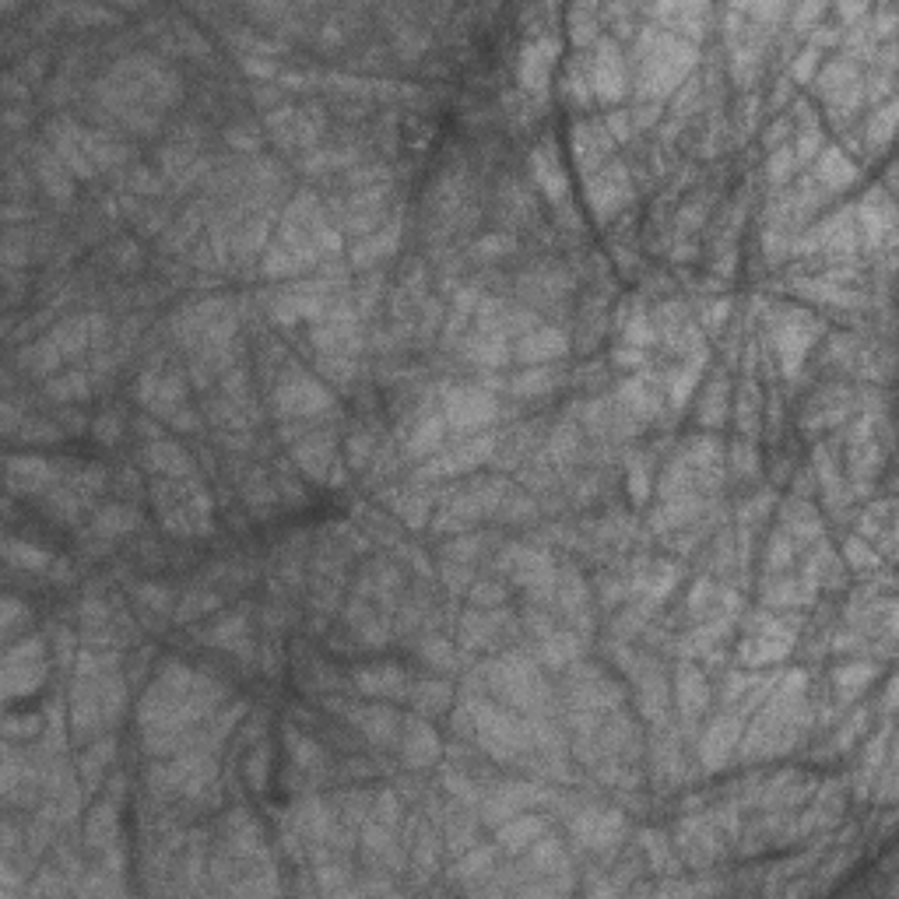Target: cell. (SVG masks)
<instances>
[{
  "mask_svg": "<svg viewBox=\"0 0 899 899\" xmlns=\"http://www.w3.org/2000/svg\"><path fill=\"white\" fill-rule=\"evenodd\" d=\"M513 246H517V239L506 236V232H499V236H485L478 239L471 250H475V260H499V257H510Z\"/></svg>",
  "mask_w": 899,
  "mask_h": 899,
  "instance_id": "cell-43",
  "label": "cell"
},
{
  "mask_svg": "<svg viewBox=\"0 0 899 899\" xmlns=\"http://www.w3.org/2000/svg\"><path fill=\"white\" fill-rule=\"evenodd\" d=\"M576 654H580V636H576V633H562V629H552V633H548L545 640L538 643L541 664H548L552 671L569 668V664L576 661Z\"/></svg>",
  "mask_w": 899,
  "mask_h": 899,
  "instance_id": "cell-27",
  "label": "cell"
},
{
  "mask_svg": "<svg viewBox=\"0 0 899 899\" xmlns=\"http://www.w3.org/2000/svg\"><path fill=\"white\" fill-rule=\"evenodd\" d=\"M292 457H295V464H299L310 478H317V482H327V485L345 482V468H341L338 454H334L331 432H310L306 439H299Z\"/></svg>",
  "mask_w": 899,
  "mask_h": 899,
  "instance_id": "cell-9",
  "label": "cell"
},
{
  "mask_svg": "<svg viewBox=\"0 0 899 899\" xmlns=\"http://www.w3.org/2000/svg\"><path fill=\"white\" fill-rule=\"evenodd\" d=\"M169 425H173L176 432H197V429H201V418H197V411H190L187 404H183V408L176 411L173 418H169Z\"/></svg>",
  "mask_w": 899,
  "mask_h": 899,
  "instance_id": "cell-58",
  "label": "cell"
},
{
  "mask_svg": "<svg viewBox=\"0 0 899 899\" xmlns=\"http://www.w3.org/2000/svg\"><path fill=\"white\" fill-rule=\"evenodd\" d=\"M622 833H626V819L612 808H583L580 815H573V836L597 854L619 847Z\"/></svg>",
  "mask_w": 899,
  "mask_h": 899,
  "instance_id": "cell-10",
  "label": "cell"
},
{
  "mask_svg": "<svg viewBox=\"0 0 899 899\" xmlns=\"http://www.w3.org/2000/svg\"><path fill=\"white\" fill-rule=\"evenodd\" d=\"M113 738H102V741H95L92 748H88L85 752V759H81V773H85V784H95V780L102 777V773H106V766H109V756H113Z\"/></svg>",
  "mask_w": 899,
  "mask_h": 899,
  "instance_id": "cell-40",
  "label": "cell"
},
{
  "mask_svg": "<svg viewBox=\"0 0 899 899\" xmlns=\"http://www.w3.org/2000/svg\"><path fill=\"white\" fill-rule=\"evenodd\" d=\"M88 390H92V380H88L81 369H74V373H64V376H57V380L46 383V394H50L57 404L88 401Z\"/></svg>",
  "mask_w": 899,
  "mask_h": 899,
  "instance_id": "cell-35",
  "label": "cell"
},
{
  "mask_svg": "<svg viewBox=\"0 0 899 899\" xmlns=\"http://www.w3.org/2000/svg\"><path fill=\"white\" fill-rule=\"evenodd\" d=\"M675 699L685 720H696L706 710V678L696 664H682L675 675Z\"/></svg>",
  "mask_w": 899,
  "mask_h": 899,
  "instance_id": "cell-22",
  "label": "cell"
},
{
  "mask_svg": "<svg viewBox=\"0 0 899 899\" xmlns=\"http://www.w3.org/2000/svg\"><path fill=\"white\" fill-rule=\"evenodd\" d=\"M496 446H499V439L492 436V432H482V436H475V439H464V443L454 446V450L436 454L422 471H418V475H425V478L468 475V471H475L478 464H485V461L496 457Z\"/></svg>",
  "mask_w": 899,
  "mask_h": 899,
  "instance_id": "cell-7",
  "label": "cell"
},
{
  "mask_svg": "<svg viewBox=\"0 0 899 899\" xmlns=\"http://www.w3.org/2000/svg\"><path fill=\"white\" fill-rule=\"evenodd\" d=\"M144 468L155 471L159 478H194L197 464L190 461V454L183 450L176 439H148L144 443Z\"/></svg>",
  "mask_w": 899,
  "mask_h": 899,
  "instance_id": "cell-18",
  "label": "cell"
},
{
  "mask_svg": "<svg viewBox=\"0 0 899 899\" xmlns=\"http://www.w3.org/2000/svg\"><path fill=\"white\" fill-rule=\"evenodd\" d=\"M696 64V43L675 36V32L643 29L640 32V71H636V92L643 102H657L675 92L685 81L689 67Z\"/></svg>",
  "mask_w": 899,
  "mask_h": 899,
  "instance_id": "cell-1",
  "label": "cell"
},
{
  "mask_svg": "<svg viewBox=\"0 0 899 899\" xmlns=\"http://www.w3.org/2000/svg\"><path fill=\"white\" fill-rule=\"evenodd\" d=\"M612 144L615 141L605 130V123H576L573 127V155L587 169V176L605 166L608 155H612Z\"/></svg>",
  "mask_w": 899,
  "mask_h": 899,
  "instance_id": "cell-20",
  "label": "cell"
},
{
  "mask_svg": "<svg viewBox=\"0 0 899 899\" xmlns=\"http://www.w3.org/2000/svg\"><path fill=\"white\" fill-rule=\"evenodd\" d=\"M569 22H573V36H576V43H587V39H594V36H597L594 8H576V11H569Z\"/></svg>",
  "mask_w": 899,
  "mask_h": 899,
  "instance_id": "cell-47",
  "label": "cell"
},
{
  "mask_svg": "<svg viewBox=\"0 0 899 899\" xmlns=\"http://www.w3.org/2000/svg\"><path fill=\"white\" fill-rule=\"evenodd\" d=\"M562 380H566V376H562V369H555V366H527L524 373L510 383V390H513V397H545V394H552Z\"/></svg>",
  "mask_w": 899,
  "mask_h": 899,
  "instance_id": "cell-28",
  "label": "cell"
},
{
  "mask_svg": "<svg viewBox=\"0 0 899 899\" xmlns=\"http://www.w3.org/2000/svg\"><path fill=\"white\" fill-rule=\"evenodd\" d=\"M734 741H738V720L731 713H724V717L713 720L710 731L703 734V745H699V756H703L706 770H720L731 759Z\"/></svg>",
  "mask_w": 899,
  "mask_h": 899,
  "instance_id": "cell-21",
  "label": "cell"
},
{
  "mask_svg": "<svg viewBox=\"0 0 899 899\" xmlns=\"http://www.w3.org/2000/svg\"><path fill=\"white\" fill-rule=\"evenodd\" d=\"M408 699H411V706L422 713V717L443 713L446 703H450V682H443V678H422V682H411Z\"/></svg>",
  "mask_w": 899,
  "mask_h": 899,
  "instance_id": "cell-30",
  "label": "cell"
},
{
  "mask_svg": "<svg viewBox=\"0 0 899 899\" xmlns=\"http://www.w3.org/2000/svg\"><path fill=\"white\" fill-rule=\"evenodd\" d=\"M615 401L622 404V408L629 411V415L636 418V422H643V418H654L657 411H661V394H657L654 380H647V376H636V380H626L619 387V397Z\"/></svg>",
  "mask_w": 899,
  "mask_h": 899,
  "instance_id": "cell-23",
  "label": "cell"
},
{
  "mask_svg": "<svg viewBox=\"0 0 899 899\" xmlns=\"http://www.w3.org/2000/svg\"><path fill=\"white\" fill-rule=\"evenodd\" d=\"M8 485L11 492H25V496H36V492H50L60 485V471L53 461L39 454L29 457H11L8 461Z\"/></svg>",
  "mask_w": 899,
  "mask_h": 899,
  "instance_id": "cell-13",
  "label": "cell"
},
{
  "mask_svg": "<svg viewBox=\"0 0 899 899\" xmlns=\"http://www.w3.org/2000/svg\"><path fill=\"white\" fill-rule=\"evenodd\" d=\"M345 717L348 724L355 727V731L362 734L366 741H373V745L387 748V745H397V738H401V727L404 720L397 717V710H390V706H345Z\"/></svg>",
  "mask_w": 899,
  "mask_h": 899,
  "instance_id": "cell-11",
  "label": "cell"
},
{
  "mask_svg": "<svg viewBox=\"0 0 899 899\" xmlns=\"http://www.w3.org/2000/svg\"><path fill=\"white\" fill-rule=\"evenodd\" d=\"M36 173L43 180V190L53 197V201H67L74 194V183H71V169L57 159V152H46V148H36Z\"/></svg>",
  "mask_w": 899,
  "mask_h": 899,
  "instance_id": "cell-25",
  "label": "cell"
},
{
  "mask_svg": "<svg viewBox=\"0 0 899 899\" xmlns=\"http://www.w3.org/2000/svg\"><path fill=\"white\" fill-rule=\"evenodd\" d=\"M485 675H489L492 692H496L506 706H513V710H524V713H545L548 710V699L552 696H548L538 668H534L527 657L510 654V657H503V661L489 664Z\"/></svg>",
  "mask_w": 899,
  "mask_h": 899,
  "instance_id": "cell-2",
  "label": "cell"
},
{
  "mask_svg": "<svg viewBox=\"0 0 899 899\" xmlns=\"http://www.w3.org/2000/svg\"><path fill=\"white\" fill-rule=\"evenodd\" d=\"M531 176H534V187H538L541 194L555 204V208H566L569 187H566V176H562L559 155H555V144H541V148H534Z\"/></svg>",
  "mask_w": 899,
  "mask_h": 899,
  "instance_id": "cell-19",
  "label": "cell"
},
{
  "mask_svg": "<svg viewBox=\"0 0 899 899\" xmlns=\"http://www.w3.org/2000/svg\"><path fill=\"white\" fill-rule=\"evenodd\" d=\"M815 67H819V46H808V50L801 53L798 60H794L791 74H794V78H798V81H808V78H812Z\"/></svg>",
  "mask_w": 899,
  "mask_h": 899,
  "instance_id": "cell-56",
  "label": "cell"
},
{
  "mask_svg": "<svg viewBox=\"0 0 899 899\" xmlns=\"http://www.w3.org/2000/svg\"><path fill=\"white\" fill-rule=\"evenodd\" d=\"M566 352H569V334L552 324L531 327V331L520 338V345L513 348V355H517L520 362H527V366H545V362L562 359Z\"/></svg>",
  "mask_w": 899,
  "mask_h": 899,
  "instance_id": "cell-17",
  "label": "cell"
},
{
  "mask_svg": "<svg viewBox=\"0 0 899 899\" xmlns=\"http://www.w3.org/2000/svg\"><path fill=\"white\" fill-rule=\"evenodd\" d=\"M355 689L369 699H408L411 675L397 664H366L352 675Z\"/></svg>",
  "mask_w": 899,
  "mask_h": 899,
  "instance_id": "cell-12",
  "label": "cell"
},
{
  "mask_svg": "<svg viewBox=\"0 0 899 899\" xmlns=\"http://www.w3.org/2000/svg\"><path fill=\"white\" fill-rule=\"evenodd\" d=\"M696 415H699V422H703L706 429H717V425H724V418L731 415V394H727V383L724 380H713L710 387H706V394H699Z\"/></svg>",
  "mask_w": 899,
  "mask_h": 899,
  "instance_id": "cell-32",
  "label": "cell"
},
{
  "mask_svg": "<svg viewBox=\"0 0 899 899\" xmlns=\"http://www.w3.org/2000/svg\"><path fill=\"white\" fill-rule=\"evenodd\" d=\"M345 450H348V464L362 471L369 464V457H373V436H366V432H355V436L345 443Z\"/></svg>",
  "mask_w": 899,
  "mask_h": 899,
  "instance_id": "cell-46",
  "label": "cell"
},
{
  "mask_svg": "<svg viewBox=\"0 0 899 899\" xmlns=\"http://www.w3.org/2000/svg\"><path fill=\"white\" fill-rule=\"evenodd\" d=\"M418 657H422V661L429 664V668H436V671L454 668V650H450V643H446L443 636H429V640H422Z\"/></svg>",
  "mask_w": 899,
  "mask_h": 899,
  "instance_id": "cell-42",
  "label": "cell"
},
{
  "mask_svg": "<svg viewBox=\"0 0 899 899\" xmlns=\"http://www.w3.org/2000/svg\"><path fill=\"white\" fill-rule=\"evenodd\" d=\"M815 180L836 194V190L850 187V183L857 180V169H854V162L840 152V148H829V152L819 159V166H815Z\"/></svg>",
  "mask_w": 899,
  "mask_h": 899,
  "instance_id": "cell-29",
  "label": "cell"
},
{
  "mask_svg": "<svg viewBox=\"0 0 899 899\" xmlns=\"http://www.w3.org/2000/svg\"><path fill=\"white\" fill-rule=\"evenodd\" d=\"M137 524H141V517H137L130 506H123V503L120 506H106V510L92 520V534L113 541V538H120V534H130Z\"/></svg>",
  "mask_w": 899,
  "mask_h": 899,
  "instance_id": "cell-33",
  "label": "cell"
},
{
  "mask_svg": "<svg viewBox=\"0 0 899 899\" xmlns=\"http://www.w3.org/2000/svg\"><path fill=\"white\" fill-rule=\"evenodd\" d=\"M397 745H401V759L408 770H425V766H432L439 759V738H436V731L425 724V717L404 720Z\"/></svg>",
  "mask_w": 899,
  "mask_h": 899,
  "instance_id": "cell-16",
  "label": "cell"
},
{
  "mask_svg": "<svg viewBox=\"0 0 899 899\" xmlns=\"http://www.w3.org/2000/svg\"><path fill=\"white\" fill-rule=\"evenodd\" d=\"M794 162H798V159H794L791 148H777V152H773V159H770V180H773V183L791 180Z\"/></svg>",
  "mask_w": 899,
  "mask_h": 899,
  "instance_id": "cell-50",
  "label": "cell"
},
{
  "mask_svg": "<svg viewBox=\"0 0 899 899\" xmlns=\"http://www.w3.org/2000/svg\"><path fill=\"white\" fill-rule=\"evenodd\" d=\"M4 731H8V738H36L39 731H43V720L32 713V717H8V724H4Z\"/></svg>",
  "mask_w": 899,
  "mask_h": 899,
  "instance_id": "cell-49",
  "label": "cell"
},
{
  "mask_svg": "<svg viewBox=\"0 0 899 899\" xmlns=\"http://www.w3.org/2000/svg\"><path fill=\"white\" fill-rule=\"evenodd\" d=\"M506 601V587L496 580H475L471 583V605L475 608H499Z\"/></svg>",
  "mask_w": 899,
  "mask_h": 899,
  "instance_id": "cell-44",
  "label": "cell"
},
{
  "mask_svg": "<svg viewBox=\"0 0 899 899\" xmlns=\"http://www.w3.org/2000/svg\"><path fill=\"white\" fill-rule=\"evenodd\" d=\"M791 538H787V534H777V538H773V545H770V552H766V566L773 569V573H777V569H784L787 562H791Z\"/></svg>",
  "mask_w": 899,
  "mask_h": 899,
  "instance_id": "cell-51",
  "label": "cell"
},
{
  "mask_svg": "<svg viewBox=\"0 0 899 899\" xmlns=\"http://www.w3.org/2000/svg\"><path fill=\"white\" fill-rule=\"evenodd\" d=\"M243 71L246 74H253V78H278L281 74V67L274 64V60H264V57H243Z\"/></svg>",
  "mask_w": 899,
  "mask_h": 899,
  "instance_id": "cell-55",
  "label": "cell"
},
{
  "mask_svg": "<svg viewBox=\"0 0 899 899\" xmlns=\"http://www.w3.org/2000/svg\"><path fill=\"white\" fill-rule=\"evenodd\" d=\"M629 489H633L636 503H643V499H647V492H650V471H647V464H643V461L629 464Z\"/></svg>",
  "mask_w": 899,
  "mask_h": 899,
  "instance_id": "cell-52",
  "label": "cell"
},
{
  "mask_svg": "<svg viewBox=\"0 0 899 899\" xmlns=\"http://www.w3.org/2000/svg\"><path fill=\"white\" fill-rule=\"evenodd\" d=\"M271 408H274V415L310 418V415H320V411L331 408V394H327L324 383H317L313 376L288 373V376H281V383L274 387Z\"/></svg>",
  "mask_w": 899,
  "mask_h": 899,
  "instance_id": "cell-5",
  "label": "cell"
},
{
  "mask_svg": "<svg viewBox=\"0 0 899 899\" xmlns=\"http://www.w3.org/2000/svg\"><path fill=\"white\" fill-rule=\"evenodd\" d=\"M791 654V640H770V636H759V640H748L741 647V664H773L784 661Z\"/></svg>",
  "mask_w": 899,
  "mask_h": 899,
  "instance_id": "cell-37",
  "label": "cell"
},
{
  "mask_svg": "<svg viewBox=\"0 0 899 899\" xmlns=\"http://www.w3.org/2000/svg\"><path fill=\"white\" fill-rule=\"evenodd\" d=\"M225 141H232V144H236V148H246V152H250V148H257V134H250V130H246V127H232V130H225Z\"/></svg>",
  "mask_w": 899,
  "mask_h": 899,
  "instance_id": "cell-59",
  "label": "cell"
},
{
  "mask_svg": "<svg viewBox=\"0 0 899 899\" xmlns=\"http://www.w3.org/2000/svg\"><path fill=\"white\" fill-rule=\"evenodd\" d=\"M555 53H559V39L552 36H534V43L524 46V57H520V85H524V92L545 95L555 67Z\"/></svg>",
  "mask_w": 899,
  "mask_h": 899,
  "instance_id": "cell-14",
  "label": "cell"
},
{
  "mask_svg": "<svg viewBox=\"0 0 899 899\" xmlns=\"http://www.w3.org/2000/svg\"><path fill=\"white\" fill-rule=\"evenodd\" d=\"M629 197H633V183H629V173L622 162H605V166L587 176V201L594 208V215H615Z\"/></svg>",
  "mask_w": 899,
  "mask_h": 899,
  "instance_id": "cell-8",
  "label": "cell"
},
{
  "mask_svg": "<svg viewBox=\"0 0 899 899\" xmlns=\"http://www.w3.org/2000/svg\"><path fill=\"white\" fill-rule=\"evenodd\" d=\"M541 833H545V819H541V815H513V819H506L503 826H499L496 840L506 854H524Z\"/></svg>",
  "mask_w": 899,
  "mask_h": 899,
  "instance_id": "cell-24",
  "label": "cell"
},
{
  "mask_svg": "<svg viewBox=\"0 0 899 899\" xmlns=\"http://www.w3.org/2000/svg\"><path fill=\"white\" fill-rule=\"evenodd\" d=\"M113 833H116V808L113 801H102L92 808L85 822V840L92 850H113Z\"/></svg>",
  "mask_w": 899,
  "mask_h": 899,
  "instance_id": "cell-31",
  "label": "cell"
},
{
  "mask_svg": "<svg viewBox=\"0 0 899 899\" xmlns=\"http://www.w3.org/2000/svg\"><path fill=\"white\" fill-rule=\"evenodd\" d=\"M246 780H250L253 791H264V784H267V748L250 752V759H246Z\"/></svg>",
  "mask_w": 899,
  "mask_h": 899,
  "instance_id": "cell-48",
  "label": "cell"
},
{
  "mask_svg": "<svg viewBox=\"0 0 899 899\" xmlns=\"http://www.w3.org/2000/svg\"><path fill=\"white\" fill-rule=\"evenodd\" d=\"M875 678V668H871L868 661H857V664H847V668H840V675H836V685H840V696H857V692L864 689V685Z\"/></svg>",
  "mask_w": 899,
  "mask_h": 899,
  "instance_id": "cell-41",
  "label": "cell"
},
{
  "mask_svg": "<svg viewBox=\"0 0 899 899\" xmlns=\"http://www.w3.org/2000/svg\"><path fill=\"white\" fill-rule=\"evenodd\" d=\"M548 450H552L555 464H569L576 457V450H580V429L562 422L559 429L552 432V439H548Z\"/></svg>",
  "mask_w": 899,
  "mask_h": 899,
  "instance_id": "cell-39",
  "label": "cell"
},
{
  "mask_svg": "<svg viewBox=\"0 0 899 899\" xmlns=\"http://www.w3.org/2000/svg\"><path fill=\"white\" fill-rule=\"evenodd\" d=\"M892 120H896L892 106H889V109H882V116H878V120L868 127V137H875L878 144H885V141H889V137H892Z\"/></svg>",
  "mask_w": 899,
  "mask_h": 899,
  "instance_id": "cell-57",
  "label": "cell"
},
{
  "mask_svg": "<svg viewBox=\"0 0 899 899\" xmlns=\"http://www.w3.org/2000/svg\"><path fill=\"white\" fill-rule=\"evenodd\" d=\"M46 682V650L39 636H29L18 647H8L4 654V699L15 703L22 696H32Z\"/></svg>",
  "mask_w": 899,
  "mask_h": 899,
  "instance_id": "cell-4",
  "label": "cell"
},
{
  "mask_svg": "<svg viewBox=\"0 0 899 899\" xmlns=\"http://www.w3.org/2000/svg\"><path fill=\"white\" fill-rule=\"evenodd\" d=\"M612 362H619V366H640V362H647V352H640V348H619L612 355Z\"/></svg>",
  "mask_w": 899,
  "mask_h": 899,
  "instance_id": "cell-60",
  "label": "cell"
},
{
  "mask_svg": "<svg viewBox=\"0 0 899 899\" xmlns=\"http://www.w3.org/2000/svg\"><path fill=\"white\" fill-rule=\"evenodd\" d=\"M394 239H397V229H394V225H390L387 232H380V236H376V232H369L366 239H359V243H355V250H352V264H355V267H369V264H376V260L387 257V253L394 250Z\"/></svg>",
  "mask_w": 899,
  "mask_h": 899,
  "instance_id": "cell-36",
  "label": "cell"
},
{
  "mask_svg": "<svg viewBox=\"0 0 899 899\" xmlns=\"http://www.w3.org/2000/svg\"><path fill=\"white\" fill-rule=\"evenodd\" d=\"M843 552H847L850 566H857V569L875 566V552H871V548H864V541H861V538H850L847 545H843Z\"/></svg>",
  "mask_w": 899,
  "mask_h": 899,
  "instance_id": "cell-54",
  "label": "cell"
},
{
  "mask_svg": "<svg viewBox=\"0 0 899 899\" xmlns=\"http://www.w3.org/2000/svg\"><path fill=\"white\" fill-rule=\"evenodd\" d=\"M446 418L443 415H425V418H418V425H415V432H411L408 436V454L411 457H436L439 454V446H443V439H446Z\"/></svg>",
  "mask_w": 899,
  "mask_h": 899,
  "instance_id": "cell-26",
  "label": "cell"
},
{
  "mask_svg": "<svg viewBox=\"0 0 899 899\" xmlns=\"http://www.w3.org/2000/svg\"><path fill=\"white\" fill-rule=\"evenodd\" d=\"M137 601L152 608L155 615H169V608H173V597H169V590L166 587H152V583L137 587Z\"/></svg>",
  "mask_w": 899,
  "mask_h": 899,
  "instance_id": "cell-45",
  "label": "cell"
},
{
  "mask_svg": "<svg viewBox=\"0 0 899 899\" xmlns=\"http://www.w3.org/2000/svg\"><path fill=\"white\" fill-rule=\"evenodd\" d=\"M499 415V404L489 390H482L478 383H461V387H450L443 397V418L450 432H478L485 425H492Z\"/></svg>",
  "mask_w": 899,
  "mask_h": 899,
  "instance_id": "cell-3",
  "label": "cell"
},
{
  "mask_svg": "<svg viewBox=\"0 0 899 899\" xmlns=\"http://www.w3.org/2000/svg\"><path fill=\"white\" fill-rule=\"evenodd\" d=\"M4 555H8L11 566L25 569V573H53V562H57L50 552H43V548H36V545H25V541H18V538H8Z\"/></svg>",
  "mask_w": 899,
  "mask_h": 899,
  "instance_id": "cell-34",
  "label": "cell"
},
{
  "mask_svg": "<svg viewBox=\"0 0 899 899\" xmlns=\"http://www.w3.org/2000/svg\"><path fill=\"white\" fill-rule=\"evenodd\" d=\"M285 741H288V748H292V759H295V766H299V770H306V773L324 770V752L317 748V741L303 738V734L295 731V727H288V738Z\"/></svg>",
  "mask_w": 899,
  "mask_h": 899,
  "instance_id": "cell-38",
  "label": "cell"
},
{
  "mask_svg": "<svg viewBox=\"0 0 899 899\" xmlns=\"http://www.w3.org/2000/svg\"><path fill=\"white\" fill-rule=\"evenodd\" d=\"M92 429H95V436L102 439V443H113L116 436H120V415H116V411H102L99 418H95L92 422Z\"/></svg>",
  "mask_w": 899,
  "mask_h": 899,
  "instance_id": "cell-53",
  "label": "cell"
},
{
  "mask_svg": "<svg viewBox=\"0 0 899 899\" xmlns=\"http://www.w3.org/2000/svg\"><path fill=\"white\" fill-rule=\"evenodd\" d=\"M587 81H590V92L597 99H622L629 85V71H626V60H622V50L615 39H597L594 43V57H587Z\"/></svg>",
  "mask_w": 899,
  "mask_h": 899,
  "instance_id": "cell-6",
  "label": "cell"
},
{
  "mask_svg": "<svg viewBox=\"0 0 899 899\" xmlns=\"http://www.w3.org/2000/svg\"><path fill=\"white\" fill-rule=\"evenodd\" d=\"M815 341V324L805 317V313H784L777 324V345H780V359H784L787 373H798L801 362H805L808 348Z\"/></svg>",
  "mask_w": 899,
  "mask_h": 899,
  "instance_id": "cell-15",
  "label": "cell"
}]
</instances>
